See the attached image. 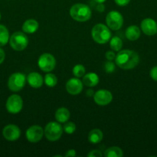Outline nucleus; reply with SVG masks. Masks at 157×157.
Listing matches in <instances>:
<instances>
[{
    "label": "nucleus",
    "mask_w": 157,
    "mask_h": 157,
    "mask_svg": "<svg viewBox=\"0 0 157 157\" xmlns=\"http://www.w3.org/2000/svg\"><path fill=\"white\" fill-rule=\"evenodd\" d=\"M69 14L75 21L84 22L90 19L92 11L87 5L83 3H76L70 8Z\"/></svg>",
    "instance_id": "obj_2"
},
{
    "label": "nucleus",
    "mask_w": 157,
    "mask_h": 157,
    "mask_svg": "<svg viewBox=\"0 0 157 157\" xmlns=\"http://www.w3.org/2000/svg\"><path fill=\"white\" fill-rule=\"evenodd\" d=\"M9 44L14 50L21 52L26 49L28 46L29 39L26 35H25L23 32H14L9 38Z\"/></svg>",
    "instance_id": "obj_4"
},
{
    "label": "nucleus",
    "mask_w": 157,
    "mask_h": 157,
    "mask_svg": "<svg viewBox=\"0 0 157 157\" xmlns=\"http://www.w3.org/2000/svg\"><path fill=\"white\" fill-rule=\"evenodd\" d=\"M141 29L145 35L152 36L157 33V23L152 18H145L141 22Z\"/></svg>",
    "instance_id": "obj_14"
},
{
    "label": "nucleus",
    "mask_w": 157,
    "mask_h": 157,
    "mask_svg": "<svg viewBox=\"0 0 157 157\" xmlns=\"http://www.w3.org/2000/svg\"><path fill=\"white\" fill-rule=\"evenodd\" d=\"M92 37L98 44H106L110 40L111 32L105 25L97 24L92 28Z\"/></svg>",
    "instance_id": "obj_3"
},
{
    "label": "nucleus",
    "mask_w": 157,
    "mask_h": 157,
    "mask_svg": "<svg viewBox=\"0 0 157 157\" xmlns=\"http://www.w3.org/2000/svg\"><path fill=\"white\" fill-rule=\"evenodd\" d=\"M23 107V101L21 97L17 94H12L7 99L6 104V110L12 114L19 113Z\"/></svg>",
    "instance_id": "obj_7"
},
{
    "label": "nucleus",
    "mask_w": 157,
    "mask_h": 157,
    "mask_svg": "<svg viewBox=\"0 0 157 157\" xmlns=\"http://www.w3.org/2000/svg\"><path fill=\"white\" fill-rule=\"evenodd\" d=\"M72 73L75 78H82L85 75L86 68L83 64H76L72 69Z\"/></svg>",
    "instance_id": "obj_25"
},
{
    "label": "nucleus",
    "mask_w": 157,
    "mask_h": 157,
    "mask_svg": "<svg viewBox=\"0 0 157 157\" xmlns=\"http://www.w3.org/2000/svg\"><path fill=\"white\" fill-rule=\"evenodd\" d=\"M94 101L100 106H106L110 104L112 101V94L110 91L105 89H101L94 94Z\"/></svg>",
    "instance_id": "obj_11"
},
{
    "label": "nucleus",
    "mask_w": 157,
    "mask_h": 157,
    "mask_svg": "<svg viewBox=\"0 0 157 157\" xmlns=\"http://www.w3.org/2000/svg\"><path fill=\"white\" fill-rule=\"evenodd\" d=\"M115 56H116L115 54L112 51H108L106 53V58L108 61H113V60H115Z\"/></svg>",
    "instance_id": "obj_29"
},
{
    "label": "nucleus",
    "mask_w": 157,
    "mask_h": 157,
    "mask_svg": "<svg viewBox=\"0 0 157 157\" xmlns=\"http://www.w3.org/2000/svg\"><path fill=\"white\" fill-rule=\"evenodd\" d=\"M83 83L78 78H71L66 84V89L69 94L77 95L83 90Z\"/></svg>",
    "instance_id": "obj_13"
},
{
    "label": "nucleus",
    "mask_w": 157,
    "mask_h": 157,
    "mask_svg": "<svg viewBox=\"0 0 157 157\" xmlns=\"http://www.w3.org/2000/svg\"><path fill=\"white\" fill-rule=\"evenodd\" d=\"M88 157H101L103 156V153L98 150H94L89 152L87 155Z\"/></svg>",
    "instance_id": "obj_28"
},
{
    "label": "nucleus",
    "mask_w": 157,
    "mask_h": 157,
    "mask_svg": "<svg viewBox=\"0 0 157 157\" xmlns=\"http://www.w3.org/2000/svg\"><path fill=\"white\" fill-rule=\"evenodd\" d=\"M99 78L95 73H88L83 76V83L87 87H95L99 84Z\"/></svg>",
    "instance_id": "obj_16"
},
{
    "label": "nucleus",
    "mask_w": 157,
    "mask_h": 157,
    "mask_svg": "<svg viewBox=\"0 0 157 157\" xmlns=\"http://www.w3.org/2000/svg\"><path fill=\"white\" fill-rule=\"evenodd\" d=\"M0 20H1V13H0Z\"/></svg>",
    "instance_id": "obj_37"
},
{
    "label": "nucleus",
    "mask_w": 157,
    "mask_h": 157,
    "mask_svg": "<svg viewBox=\"0 0 157 157\" xmlns=\"http://www.w3.org/2000/svg\"><path fill=\"white\" fill-rule=\"evenodd\" d=\"M44 131L43 129L38 125H33L29 127L26 133V139L31 143H37L42 138Z\"/></svg>",
    "instance_id": "obj_12"
},
{
    "label": "nucleus",
    "mask_w": 157,
    "mask_h": 157,
    "mask_svg": "<svg viewBox=\"0 0 157 157\" xmlns=\"http://www.w3.org/2000/svg\"><path fill=\"white\" fill-rule=\"evenodd\" d=\"M115 65L112 61H108L107 62L105 63L104 69L106 73H112L115 71Z\"/></svg>",
    "instance_id": "obj_27"
},
{
    "label": "nucleus",
    "mask_w": 157,
    "mask_h": 157,
    "mask_svg": "<svg viewBox=\"0 0 157 157\" xmlns=\"http://www.w3.org/2000/svg\"><path fill=\"white\" fill-rule=\"evenodd\" d=\"M106 21L109 29L112 30H119L123 24V15L117 11H111L106 15Z\"/></svg>",
    "instance_id": "obj_9"
},
{
    "label": "nucleus",
    "mask_w": 157,
    "mask_h": 157,
    "mask_svg": "<svg viewBox=\"0 0 157 157\" xmlns=\"http://www.w3.org/2000/svg\"><path fill=\"white\" fill-rule=\"evenodd\" d=\"M93 1H95L96 3H103L106 0H93Z\"/></svg>",
    "instance_id": "obj_36"
},
{
    "label": "nucleus",
    "mask_w": 157,
    "mask_h": 157,
    "mask_svg": "<svg viewBox=\"0 0 157 157\" xmlns=\"http://www.w3.org/2000/svg\"><path fill=\"white\" fill-rule=\"evenodd\" d=\"M5 58H6V54H5L4 50L0 48V64H2L5 60Z\"/></svg>",
    "instance_id": "obj_32"
},
{
    "label": "nucleus",
    "mask_w": 157,
    "mask_h": 157,
    "mask_svg": "<svg viewBox=\"0 0 157 157\" xmlns=\"http://www.w3.org/2000/svg\"><path fill=\"white\" fill-rule=\"evenodd\" d=\"M45 84L47 87H55L58 82V79H57L56 76L52 73H48L47 75L45 76Z\"/></svg>",
    "instance_id": "obj_24"
},
{
    "label": "nucleus",
    "mask_w": 157,
    "mask_h": 157,
    "mask_svg": "<svg viewBox=\"0 0 157 157\" xmlns=\"http://www.w3.org/2000/svg\"><path fill=\"white\" fill-rule=\"evenodd\" d=\"M96 9L99 11V12H103V11H104L105 7H104V6H103V5L102 4V3H99V4L97 5Z\"/></svg>",
    "instance_id": "obj_34"
},
{
    "label": "nucleus",
    "mask_w": 157,
    "mask_h": 157,
    "mask_svg": "<svg viewBox=\"0 0 157 157\" xmlns=\"http://www.w3.org/2000/svg\"><path fill=\"white\" fill-rule=\"evenodd\" d=\"M150 77L152 80L157 81V66L152 67L150 71Z\"/></svg>",
    "instance_id": "obj_30"
},
{
    "label": "nucleus",
    "mask_w": 157,
    "mask_h": 157,
    "mask_svg": "<svg viewBox=\"0 0 157 157\" xmlns=\"http://www.w3.org/2000/svg\"><path fill=\"white\" fill-rule=\"evenodd\" d=\"M29 85L33 88H39L43 84V78L37 72H31L26 78Z\"/></svg>",
    "instance_id": "obj_15"
},
{
    "label": "nucleus",
    "mask_w": 157,
    "mask_h": 157,
    "mask_svg": "<svg viewBox=\"0 0 157 157\" xmlns=\"http://www.w3.org/2000/svg\"><path fill=\"white\" fill-rule=\"evenodd\" d=\"M115 2L119 6H126L129 3L130 0H114Z\"/></svg>",
    "instance_id": "obj_31"
},
{
    "label": "nucleus",
    "mask_w": 157,
    "mask_h": 157,
    "mask_svg": "<svg viewBox=\"0 0 157 157\" xmlns=\"http://www.w3.org/2000/svg\"><path fill=\"white\" fill-rule=\"evenodd\" d=\"M26 80L27 79L24 74L20 72L12 74L8 80V87L11 91H19L25 87Z\"/></svg>",
    "instance_id": "obj_6"
},
{
    "label": "nucleus",
    "mask_w": 157,
    "mask_h": 157,
    "mask_svg": "<svg viewBox=\"0 0 157 157\" xmlns=\"http://www.w3.org/2000/svg\"><path fill=\"white\" fill-rule=\"evenodd\" d=\"M55 117L58 123H66L70 117V113L66 107H60L55 112Z\"/></svg>",
    "instance_id": "obj_19"
},
{
    "label": "nucleus",
    "mask_w": 157,
    "mask_h": 157,
    "mask_svg": "<svg viewBox=\"0 0 157 157\" xmlns=\"http://www.w3.org/2000/svg\"><path fill=\"white\" fill-rule=\"evenodd\" d=\"M22 30L25 33L32 34L35 33L38 29V23L36 20L28 19L23 23Z\"/></svg>",
    "instance_id": "obj_17"
},
{
    "label": "nucleus",
    "mask_w": 157,
    "mask_h": 157,
    "mask_svg": "<svg viewBox=\"0 0 157 157\" xmlns=\"http://www.w3.org/2000/svg\"><path fill=\"white\" fill-rule=\"evenodd\" d=\"M75 129H76V126L72 122L66 123L63 127V130L68 134H72L75 131Z\"/></svg>",
    "instance_id": "obj_26"
},
{
    "label": "nucleus",
    "mask_w": 157,
    "mask_h": 157,
    "mask_svg": "<svg viewBox=\"0 0 157 157\" xmlns=\"http://www.w3.org/2000/svg\"><path fill=\"white\" fill-rule=\"evenodd\" d=\"M9 41V32L7 28L0 25V47H3Z\"/></svg>",
    "instance_id": "obj_21"
},
{
    "label": "nucleus",
    "mask_w": 157,
    "mask_h": 157,
    "mask_svg": "<svg viewBox=\"0 0 157 157\" xmlns=\"http://www.w3.org/2000/svg\"><path fill=\"white\" fill-rule=\"evenodd\" d=\"M109 44H110V48L114 52H119L123 47V41L119 37L114 36L111 38Z\"/></svg>",
    "instance_id": "obj_23"
},
{
    "label": "nucleus",
    "mask_w": 157,
    "mask_h": 157,
    "mask_svg": "<svg viewBox=\"0 0 157 157\" xmlns=\"http://www.w3.org/2000/svg\"><path fill=\"white\" fill-rule=\"evenodd\" d=\"M126 37L129 41H136L140 37V29L136 25H131L128 27L126 30Z\"/></svg>",
    "instance_id": "obj_18"
},
{
    "label": "nucleus",
    "mask_w": 157,
    "mask_h": 157,
    "mask_svg": "<svg viewBox=\"0 0 157 157\" xmlns=\"http://www.w3.org/2000/svg\"><path fill=\"white\" fill-rule=\"evenodd\" d=\"M94 91L93 90H91V89H89V90H87V91H86V96L87 97H92L94 96Z\"/></svg>",
    "instance_id": "obj_35"
},
{
    "label": "nucleus",
    "mask_w": 157,
    "mask_h": 157,
    "mask_svg": "<svg viewBox=\"0 0 157 157\" xmlns=\"http://www.w3.org/2000/svg\"><path fill=\"white\" fill-rule=\"evenodd\" d=\"M63 133V128L58 123L50 122L46 126L45 136L49 141H57L60 139Z\"/></svg>",
    "instance_id": "obj_5"
},
{
    "label": "nucleus",
    "mask_w": 157,
    "mask_h": 157,
    "mask_svg": "<svg viewBox=\"0 0 157 157\" xmlns=\"http://www.w3.org/2000/svg\"><path fill=\"white\" fill-rule=\"evenodd\" d=\"M75 156H76V153H75V151L74 150H68V151L66 153V154H65V156H66V157H68V156L74 157Z\"/></svg>",
    "instance_id": "obj_33"
},
{
    "label": "nucleus",
    "mask_w": 157,
    "mask_h": 157,
    "mask_svg": "<svg viewBox=\"0 0 157 157\" xmlns=\"http://www.w3.org/2000/svg\"><path fill=\"white\" fill-rule=\"evenodd\" d=\"M104 156L106 157H122L123 152L119 147H112L105 151Z\"/></svg>",
    "instance_id": "obj_22"
},
{
    "label": "nucleus",
    "mask_w": 157,
    "mask_h": 157,
    "mask_svg": "<svg viewBox=\"0 0 157 157\" xmlns=\"http://www.w3.org/2000/svg\"><path fill=\"white\" fill-rule=\"evenodd\" d=\"M115 64L123 70L132 69L138 65L139 57L135 52L129 49H125L119 52L115 58Z\"/></svg>",
    "instance_id": "obj_1"
},
{
    "label": "nucleus",
    "mask_w": 157,
    "mask_h": 157,
    "mask_svg": "<svg viewBox=\"0 0 157 157\" xmlns=\"http://www.w3.org/2000/svg\"><path fill=\"white\" fill-rule=\"evenodd\" d=\"M55 57L49 53L42 54L38 60V67L44 72L52 71L55 68Z\"/></svg>",
    "instance_id": "obj_8"
},
{
    "label": "nucleus",
    "mask_w": 157,
    "mask_h": 157,
    "mask_svg": "<svg viewBox=\"0 0 157 157\" xmlns=\"http://www.w3.org/2000/svg\"><path fill=\"white\" fill-rule=\"evenodd\" d=\"M2 135L6 140L12 142L18 140L21 135V130L18 126L15 124H9L3 128Z\"/></svg>",
    "instance_id": "obj_10"
},
{
    "label": "nucleus",
    "mask_w": 157,
    "mask_h": 157,
    "mask_svg": "<svg viewBox=\"0 0 157 157\" xmlns=\"http://www.w3.org/2000/svg\"><path fill=\"white\" fill-rule=\"evenodd\" d=\"M103 139V133L99 129H94L91 130L88 136V140L91 144H96L101 142Z\"/></svg>",
    "instance_id": "obj_20"
}]
</instances>
